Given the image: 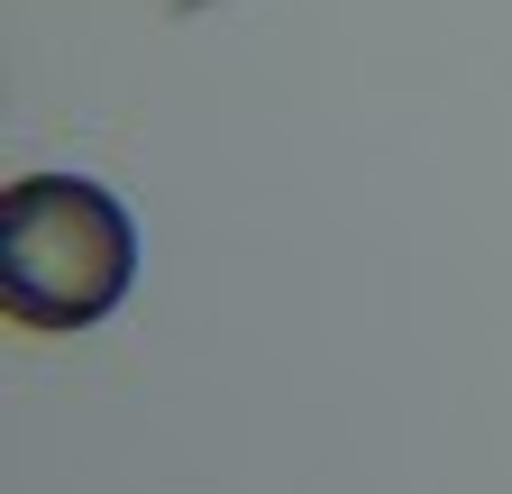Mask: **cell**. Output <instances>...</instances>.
<instances>
[{"mask_svg":"<svg viewBox=\"0 0 512 494\" xmlns=\"http://www.w3.org/2000/svg\"><path fill=\"white\" fill-rule=\"evenodd\" d=\"M138 284V211L92 174H28L0 193V312L19 330H101Z\"/></svg>","mask_w":512,"mask_h":494,"instance_id":"cell-1","label":"cell"}]
</instances>
